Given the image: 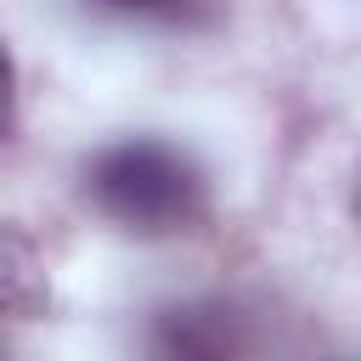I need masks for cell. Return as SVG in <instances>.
Listing matches in <instances>:
<instances>
[{
  "label": "cell",
  "mask_w": 361,
  "mask_h": 361,
  "mask_svg": "<svg viewBox=\"0 0 361 361\" xmlns=\"http://www.w3.org/2000/svg\"><path fill=\"white\" fill-rule=\"evenodd\" d=\"M45 305H51V282L39 248L0 220V316H39Z\"/></svg>",
  "instance_id": "obj_2"
},
{
  "label": "cell",
  "mask_w": 361,
  "mask_h": 361,
  "mask_svg": "<svg viewBox=\"0 0 361 361\" xmlns=\"http://www.w3.org/2000/svg\"><path fill=\"white\" fill-rule=\"evenodd\" d=\"M96 203L130 231H180L203 209L197 169L164 141H118L90 164Z\"/></svg>",
  "instance_id": "obj_1"
},
{
  "label": "cell",
  "mask_w": 361,
  "mask_h": 361,
  "mask_svg": "<svg viewBox=\"0 0 361 361\" xmlns=\"http://www.w3.org/2000/svg\"><path fill=\"white\" fill-rule=\"evenodd\" d=\"M102 11H118V17H141V23H192L197 17V0H96Z\"/></svg>",
  "instance_id": "obj_4"
},
{
  "label": "cell",
  "mask_w": 361,
  "mask_h": 361,
  "mask_svg": "<svg viewBox=\"0 0 361 361\" xmlns=\"http://www.w3.org/2000/svg\"><path fill=\"white\" fill-rule=\"evenodd\" d=\"M17 124V73H11V56L0 45V135H11Z\"/></svg>",
  "instance_id": "obj_5"
},
{
  "label": "cell",
  "mask_w": 361,
  "mask_h": 361,
  "mask_svg": "<svg viewBox=\"0 0 361 361\" xmlns=\"http://www.w3.org/2000/svg\"><path fill=\"white\" fill-rule=\"evenodd\" d=\"M158 350H169V355H226V350H237V333H231L226 310H169L158 322Z\"/></svg>",
  "instance_id": "obj_3"
}]
</instances>
